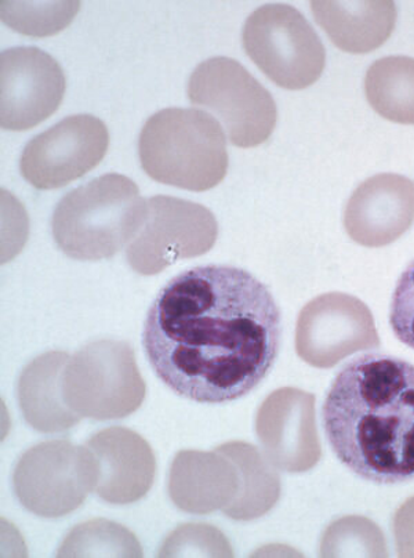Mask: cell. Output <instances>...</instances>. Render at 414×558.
<instances>
[{"mask_svg":"<svg viewBox=\"0 0 414 558\" xmlns=\"http://www.w3.org/2000/svg\"><path fill=\"white\" fill-rule=\"evenodd\" d=\"M86 447L95 453L98 478L95 493L112 505H131L153 488L157 461L149 444L126 427L95 434Z\"/></svg>","mask_w":414,"mask_h":558,"instance_id":"9a60e30c","label":"cell"},{"mask_svg":"<svg viewBox=\"0 0 414 558\" xmlns=\"http://www.w3.org/2000/svg\"><path fill=\"white\" fill-rule=\"evenodd\" d=\"M139 162L155 182L195 193L215 189L228 170L226 134L210 113L166 108L145 123Z\"/></svg>","mask_w":414,"mask_h":558,"instance_id":"277c9868","label":"cell"},{"mask_svg":"<svg viewBox=\"0 0 414 558\" xmlns=\"http://www.w3.org/2000/svg\"><path fill=\"white\" fill-rule=\"evenodd\" d=\"M256 433L264 454L282 472H308L322 458L310 392L293 387L273 391L257 412Z\"/></svg>","mask_w":414,"mask_h":558,"instance_id":"4fadbf2b","label":"cell"},{"mask_svg":"<svg viewBox=\"0 0 414 558\" xmlns=\"http://www.w3.org/2000/svg\"><path fill=\"white\" fill-rule=\"evenodd\" d=\"M70 355L62 351H50L25 366L19 379L20 410L25 422L36 432L61 433L80 423L62 397V371Z\"/></svg>","mask_w":414,"mask_h":558,"instance_id":"e0dca14e","label":"cell"},{"mask_svg":"<svg viewBox=\"0 0 414 558\" xmlns=\"http://www.w3.org/2000/svg\"><path fill=\"white\" fill-rule=\"evenodd\" d=\"M367 101L388 121L414 125V59L393 56L377 60L367 70Z\"/></svg>","mask_w":414,"mask_h":558,"instance_id":"ffe728a7","label":"cell"},{"mask_svg":"<svg viewBox=\"0 0 414 558\" xmlns=\"http://www.w3.org/2000/svg\"><path fill=\"white\" fill-rule=\"evenodd\" d=\"M219 225L205 206L175 196L147 199L142 230L127 246L129 265L142 276H155L175 263L209 252Z\"/></svg>","mask_w":414,"mask_h":558,"instance_id":"9c48e42d","label":"cell"},{"mask_svg":"<svg viewBox=\"0 0 414 558\" xmlns=\"http://www.w3.org/2000/svg\"><path fill=\"white\" fill-rule=\"evenodd\" d=\"M216 451L236 464L242 478L241 493L222 510L224 514L236 521H252L271 511L281 498L282 485L266 454L242 441L227 442Z\"/></svg>","mask_w":414,"mask_h":558,"instance_id":"d6986e66","label":"cell"},{"mask_svg":"<svg viewBox=\"0 0 414 558\" xmlns=\"http://www.w3.org/2000/svg\"><path fill=\"white\" fill-rule=\"evenodd\" d=\"M108 146L110 134L101 119L69 117L31 140L21 155V174L35 189H61L95 169Z\"/></svg>","mask_w":414,"mask_h":558,"instance_id":"8fae6325","label":"cell"},{"mask_svg":"<svg viewBox=\"0 0 414 558\" xmlns=\"http://www.w3.org/2000/svg\"><path fill=\"white\" fill-rule=\"evenodd\" d=\"M61 389L76 415L95 421L132 415L147 395L132 345L111 339L97 340L70 356Z\"/></svg>","mask_w":414,"mask_h":558,"instance_id":"5b68a950","label":"cell"},{"mask_svg":"<svg viewBox=\"0 0 414 558\" xmlns=\"http://www.w3.org/2000/svg\"><path fill=\"white\" fill-rule=\"evenodd\" d=\"M59 557H143V550L137 537L124 526L93 520L70 532Z\"/></svg>","mask_w":414,"mask_h":558,"instance_id":"44dd1931","label":"cell"},{"mask_svg":"<svg viewBox=\"0 0 414 558\" xmlns=\"http://www.w3.org/2000/svg\"><path fill=\"white\" fill-rule=\"evenodd\" d=\"M392 526L398 555L414 557V496L397 510Z\"/></svg>","mask_w":414,"mask_h":558,"instance_id":"484cf974","label":"cell"},{"mask_svg":"<svg viewBox=\"0 0 414 558\" xmlns=\"http://www.w3.org/2000/svg\"><path fill=\"white\" fill-rule=\"evenodd\" d=\"M160 557H232L230 542L222 532L207 524L179 526L165 541Z\"/></svg>","mask_w":414,"mask_h":558,"instance_id":"cb8c5ba5","label":"cell"},{"mask_svg":"<svg viewBox=\"0 0 414 558\" xmlns=\"http://www.w3.org/2000/svg\"><path fill=\"white\" fill-rule=\"evenodd\" d=\"M98 466L89 447L54 440L28 449L14 470L15 495L25 509L45 519L75 511L96 490Z\"/></svg>","mask_w":414,"mask_h":558,"instance_id":"ba28073f","label":"cell"},{"mask_svg":"<svg viewBox=\"0 0 414 558\" xmlns=\"http://www.w3.org/2000/svg\"><path fill=\"white\" fill-rule=\"evenodd\" d=\"M194 106L214 112L236 147L266 143L277 126L271 93L245 66L228 57H215L196 66L188 82Z\"/></svg>","mask_w":414,"mask_h":558,"instance_id":"8992f818","label":"cell"},{"mask_svg":"<svg viewBox=\"0 0 414 558\" xmlns=\"http://www.w3.org/2000/svg\"><path fill=\"white\" fill-rule=\"evenodd\" d=\"M314 17L346 53H369L390 38L397 23L392 2H313Z\"/></svg>","mask_w":414,"mask_h":558,"instance_id":"ac0fdd59","label":"cell"},{"mask_svg":"<svg viewBox=\"0 0 414 558\" xmlns=\"http://www.w3.org/2000/svg\"><path fill=\"white\" fill-rule=\"evenodd\" d=\"M281 313L242 268L196 267L166 283L145 319L155 374L179 396L206 404L245 397L272 369Z\"/></svg>","mask_w":414,"mask_h":558,"instance_id":"6da1fadb","label":"cell"},{"mask_svg":"<svg viewBox=\"0 0 414 558\" xmlns=\"http://www.w3.org/2000/svg\"><path fill=\"white\" fill-rule=\"evenodd\" d=\"M241 485L236 464L216 449L215 452H179L170 469V498L186 513L224 510L240 495Z\"/></svg>","mask_w":414,"mask_h":558,"instance_id":"2e32d148","label":"cell"},{"mask_svg":"<svg viewBox=\"0 0 414 558\" xmlns=\"http://www.w3.org/2000/svg\"><path fill=\"white\" fill-rule=\"evenodd\" d=\"M242 44L253 63L283 89L303 90L325 70L326 53L319 36L289 4H266L248 15Z\"/></svg>","mask_w":414,"mask_h":558,"instance_id":"52a82bcc","label":"cell"},{"mask_svg":"<svg viewBox=\"0 0 414 558\" xmlns=\"http://www.w3.org/2000/svg\"><path fill=\"white\" fill-rule=\"evenodd\" d=\"M147 199L133 180L108 173L71 191L56 206L51 230L56 244L75 260L111 258L142 230Z\"/></svg>","mask_w":414,"mask_h":558,"instance_id":"3957f363","label":"cell"},{"mask_svg":"<svg viewBox=\"0 0 414 558\" xmlns=\"http://www.w3.org/2000/svg\"><path fill=\"white\" fill-rule=\"evenodd\" d=\"M414 221V183L402 174L381 173L365 180L351 195L344 211L346 234L356 244H392Z\"/></svg>","mask_w":414,"mask_h":558,"instance_id":"5bb4252c","label":"cell"},{"mask_svg":"<svg viewBox=\"0 0 414 558\" xmlns=\"http://www.w3.org/2000/svg\"><path fill=\"white\" fill-rule=\"evenodd\" d=\"M390 323L397 338L414 349V260L398 279L392 296Z\"/></svg>","mask_w":414,"mask_h":558,"instance_id":"d4e9b609","label":"cell"},{"mask_svg":"<svg viewBox=\"0 0 414 558\" xmlns=\"http://www.w3.org/2000/svg\"><path fill=\"white\" fill-rule=\"evenodd\" d=\"M80 8V2H2V20L20 34L44 38L69 27Z\"/></svg>","mask_w":414,"mask_h":558,"instance_id":"603a6c76","label":"cell"},{"mask_svg":"<svg viewBox=\"0 0 414 558\" xmlns=\"http://www.w3.org/2000/svg\"><path fill=\"white\" fill-rule=\"evenodd\" d=\"M322 557H387V542L379 525L366 517H343L326 529Z\"/></svg>","mask_w":414,"mask_h":558,"instance_id":"7402d4cb","label":"cell"},{"mask_svg":"<svg viewBox=\"0 0 414 558\" xmlns=\"http://www.w3.org/2000/svg\"><path fill=\"white\" fill-rule=\"evenodd\" d=\"M65 93L64 71L38 48L4 50L0 59V123L28 131L53 116Z\"/></svg>","mask_w":414,"mask_h":558,"instance_id":"7c38bea8","label":"cell"},{"mask_svg":"<svg viewBox=\"0 0 414 558\" xmlns=\"http://www.w3.org/2000/svg\"><path fill=\"white\" fill-rule=\"evenodd\" d=\"M380 345L369 307L351 294H320L299 315L296 351L310 366L329 369L352 354Z\"/></svg>","mask_w":414,"mask_h":558,"instance_id":"30bf717a","label":"cell"},{"mask_svg":"<svg viewBox=\"0 0 414 558\" xmlns=\"http://www.w3.org/2000/svg\"><path fill=\"white\" fill-rule=\"evenodd\" d=\"M322 417L351 472L386 485L414 478V365L381 354L351 361L331 384Z\"/></svg>","mask_w":414,"mask_h":558,"instance_id":"7a4b0ae2","label":"cell"}]
</instances>
